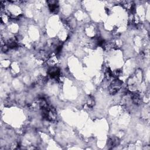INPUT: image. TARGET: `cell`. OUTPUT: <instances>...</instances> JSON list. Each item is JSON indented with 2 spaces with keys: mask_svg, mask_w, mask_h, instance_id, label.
Masks as SVG:
<instances>
[{
  "mask_svg": "<svg viewBox=\"0 0 150 150\" xmlns=\"http://www.w3.org/2000/svg\"><path fill=\"white\" fill-rule=\"evenodd\" d=\"M122 84V81L118 79L113 80L108 87L109 93L112 95L116 94L121 88Z\"/></svg>",
  "mask_w": 150,
  "mask_h": 150,
  "instance_id": "1",
  "label": "cell"
},
{
  "mask_svg": "<svg viewBox=\"0 0 150 150\" xmlns=\"http://www.w3.org/2000/svg\"><path fill=\"white\" fill-rule=\"evenodd\" d=\"M48 74L50 77L57 79L60 76V71L57 67H52L48 69Z\"/></svg>",
  "mask_w": 150,
  "mask_h": 150,
  "instance_id": "2",
  "label": "cell"
},
{
  "mask_svg": "<svg viewBox=\"0 0 150 150\" xmlns=\"http://www.w3.org/2000/svg\"><path fill=\"white\" fill-rule=\"evenodd\" d=\"M49 10L53 13H57L59 11V5L57 1H47Z\"/></svg>",
  "mask_w": 150,
  "mask_h": 150,
  "instance_id": "3",
  "label": "cell"
}]
</instances>
